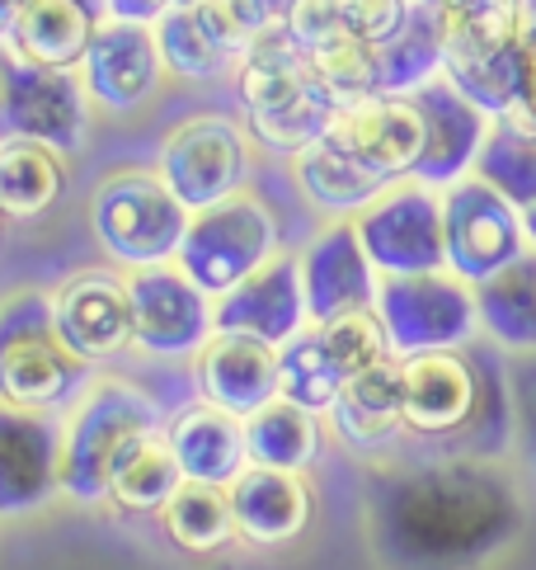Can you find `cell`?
<instances>
[{"mask_svg":"<svg viewBox=\"0 0 536 570\" xmlns=\"http://www.w3.org/2000/svg\"><path fill=\"white\" fill-rule=\"evenodd\" d=\"M504 118H513V124H523V128L536 132V29H532L527 52H523V99Z\"/></svg>","mask_w":536,"mask_h":570,"instance_id":"obj_42","label":"cell"},{"mask_svg":"<svg viewBox=\"0 0 536 570\" xmlns=\"http://www.w3.org/2000/svg\"><path fill=\"white\" fill-rule=\"evenodd\" d=\"M278 386H282L287 401H297L316 415L335 411V401L344 396V373L329 363L316 325H306L301 335H292L278 350Z\"/></svg>","mask_w":536,"mask_h":570,"instance_id":"obj_33","label":"cell"},{"mask_svg":"<svg viewBox=\"0 0 536 570\" xmlns=\"http://www.w3.org/2000/svg\"><path fill=\"white\" fill-rule=\"evenodd\" d=\"M311 325L306 312V288H301V264L292 255H274L255 278L240 288L217 297V331L221 335H250L282 350L292 335Z\"/></svg>","mask_w":536,"mask_h":570,"instance_id":"obj_19","label":"cell"},{"mask_svg":"<svg viewBox=\"0 0 536 570\" xmlns=\"http://www.w3.org/2000/svg\"><path fill=\"white\" fill-rule=\"evenodd\" d=\"M278 255V222L268 213V203L250 189L212 203V208L193 213L189 236L179 246V269L189 274L202 293L226 297L240 288L245 278H255L268 259Z\"/></svg>","mask_w":536,"mask_h":570,"instance_id":"obj_7","label":"cell"},{"mask_svg":"<svg viewBox=\"0 0 536 570\" xmlns=\"http://www.w3.org/2000/svg\"><path fill=\"white\" fill-rule=\"evenodd\" d=\"M29 0H0V48L10 43V33H14V24H19V10H24Z\"/></svg>","mask_w":536,"mask_h":570,"instance_id":"obj_43","label":"cell"},{"mask_svg":"<svg viewBox=\"0 0 536 570\" xmlns=\"http://www.w3.org/2000/svg\"><path fill=\"white\" fill-rule=\"evenodd\" d=\"M373 312L386 325L390 354H428V350H461L480 331V297L476 283L451 269L433 274H381Z\"/></svg>","mask_w":536,"mask_h":570,"instance_id":"obj_6","label":"cell"},{"mask_svg":"<svg viewBox=\"0 0 536 570\" xmlns=\"http://www.w3.org/2000/svg\"><path fill=\"white\" fill-rule=\"evenodd\" d=\"M245 443H250V462H259V466L306 472L320 453V415L278 396L245 420Z\"/></svg>","mask_w":536,"mask_h":570,"instance_id":"obj_30","label":"cell"},{"mask_svg":"<svg viewBox=\"0 0 536 570\" xmlns=\"http://www.w3.org/2000/svg\"><path fill=\"white\" fill-rule=\"evenodd\" d=\"M86 382V358H76L57 335L52 297L10 293L0 302V401L24 411H61Z\"/></svg>","mask_w":536,"mask_h":570,"instance_id":"obj_4","label":"cell"},{"mask_svg":"<svg viewBox=\"0 0 536 570\" xmlns=\"http://www.w3.org/2000/svg\"><path fill=\"white\" fill-rule=\"evenodd\" d=\"M523 533V495L489 458H428L367 495V538L386 570H480Z\"/></svg>","mask_w":536,"mask_h":570,"instance_id":"obj_1","label":"cell"},{"mask_svg":"<svg viewBox=\"0 0 536 570\" xmlns=\"http://www.w3.org/2000/svg\"><path fill=\"white\" fill-rule=\"evenodd\" d=\"M132 340L156 358H193L217 335V297L202 293L179 264L128 269Z\"/></svg>","mask_w":536,"mask_h":570,"instance_id":"obj_12","label":"cell"},{"mask_svg":"<svg viewBox=\"0 0 536 570\" xmlns=\"http://www.w3.org/2000/svg\"><path fill=\"white\" fill-rule=\"evenodd\" d=\"M61 495V415L0 401V519H29Z\"/></svg>","mask_w":536,"mask_h":570,"instance_id":"obj_13","label":"cell"},{"mask_svg":"<svg viewBox=\"0 0 536 570\" xmlns=\"http://www.w3.org/2000/svg\"><path fill=\"white\" fill-rule=\"evenodd\" d=\"M480 297V331L508 354L536 350V255H523L504 274L476 288Z\"/></svg>","mask_w":536,"mask_h":570,"instance_id":"obj_27","label":"cell"},{"mask_svg":"<svg viewBox=\"0 0 536 570\" xmlns=\"http://www.w3.org/2000/svg\"><path fill=\"white\" fill-rule=\"evenodd\" d=\"M443 232H447V269L466 283H489L508 264L532 255L523 232V208L504 198L480 175H466L443 189Z\"/></svg>","mask_w":536,"mask_h":570,"instance_id":"obj_9","label":"cell"},{"mask_svg":"<svg viewBox=\"0 0 536 570\" xmlns=\"http://www.w3.org/2000/svg\"><path fill=\"white\" fill-rule=\"evenodd\" d=\"M508 396H513V434H518V443L536 458V350L513 354Z\"/></svg>","mask_w":536,"mask_h":570,"instance_id":"obj_40","label":"cell"},{"mask_svg":"<svg viewBox=\"0 0 536 570\" xmlns=\"http://www.w3.org/2000/svg\"><path fill=\"white\" fill-rule=\"evenodd\" d=\"M523 232H527V246L536 255V203H527V208H523Z\"/></svg>","mask_w":536,"mask_h":570,"instance_id":"obj_44","label":"cell"},{"mask_svg":"<svg viewBox=\"0 0 536 570\" xmlns=\"http://www.w3.org/2000/svg\"><path fill=\"white\" fill-rule=\"evenodd\" d=\"M287 33H292V43L311 57L329 43H339L348 33V19H344V6L339 0H297L292 14H287Z\"/></svg>","mask_w":536,"mask_h":570,"instance_id":"obj_38","label":"cell"},{"mask_svg":"<svg viewBox=\"0 0 536 570\" xmlns=\"http://www.w3.org/2000/svg\"><path fill=\"white\" fill-rule=\"evenodd\" d=\"M156 175L189 213H202L212 203L245 189L250 175V137L221 114H193L165 137Z\"/></svg>","mask_w":536,"mask_h":570,"instance_id":"obj_11","label":"cell"},{"mask_svg":"<svg viewBox=\"0 0 536 570\" xmlns=\"http://www.w3.org/2000/svg\"><path fill=\"white\" fill-rule=\"evenodd\" d=\"M292 170H297L301 194L311 198L320 213H335V217H358L367 203H377L390 185V179L367 170L363 160H354L344 147H335L329 137L316 141V147H306L301 156H292Z\"/></svg>","mask_w":536,"mask_h":570,"instance_id":"obj_26","label":"cell"},{"mask_svg":"<svg viewBox=\"0 0 536 570\" xmlns=\"http://www.w3.org/2000/svg\"><path fill=\"white\" fill-rule=\"evenodd\" d=\"M52 321L76 358L109 363L132 344L128 283L105 269H80L52 293Z\"/></svg>","mask_w":536,"mask_h":570,"instance_id":"obj_17","label":"cell"},{"mask_svg":"<svg viewBox=\"0 0 536 570\" xmlns=\"http://www.w3.org/2000/svg\"><path fill=\"white\" fill-rule=\"evenodd\" d=\"M363 250L377 274H433L447 269V232H443V189L424 179H396L377 203L354 217Z\"/></svg>","mask_w":536,"mask_h":570,"instance_id":"obj_10","label":"cell"},{"mask_svg":"<svg viewBox=\"0 0 536 570\" xmlns=\"http://www.w3.org/2000/svg\"><path fill=\"white\" fill-rule=\"evenodd\" d=\"M532 6H536V0H532Z\"/></svg>","mask_w":536,"mask_h":570,"instance_id":"obj_45","label":"cell"},{"mask_svg":"<svg viewBox=\"0 0 536 570\" xmlns=\"http://www.w3.org/2000/svg\"><path fill=\"white\" fill-rule=\"evenodd\" d=\"M438 76H443L438 14H433L428 0H415L405 29L377 48V90L381 95H415Z\"/></svg>","mask_w":536,"mask_h":570,"instance_id":"obj_29","label":"cell"},{"mask_svg":"<svg viewBox=\"0 0 536 570\" xmlns=\"http://www.w3.org/2000/svg\"><path fill=\"white\" fill-rule=\"evenodd\" d=\"M231 509L245 542L282 547L301 538L306 523H311V485H306L301 472L250 462L231 485Z\"/></svg>","mask_w":536,"mask_h":570,"instance_id":"obj_22","label":"cell"},{"mask_svg":"<svg viewBox=\"0 0 536 570\" xmlns=\"http://www.w3.org/2000/svg\"><path fill=\"white\" fill-rule=\"evenodd\" d=\"M301 264V288H306V312L311 321H329L344 312H363L377 302L381 274L373 269V259L363 250V236L354 227V217L329 222V227L306 240V250L297 255Z\"/></svg>","mask_w":536,"mask_h":570,"instance_id":"obj_18","label":"cell"},{"mask_svg":"<svg viewBox=\"0 0 536 570\" xmlns=\"http://www.w3.org/2000/svg\"><path fill=\"white\" fill-rule=\"evenodd\" d=\"M198 392L217 411L250 420L268 401L282 396L278 386V350L250 335H212L198 354Z\"/></svg>","mask_w":536,"mask_h":570,"instance_id":"obj_21","label":"cell"},{"mask_svg":"<svg viewBox=\"0 0 536 570\" xmlns=\"http://www.w3.org/2000/svg\"><path fill=\"white\" fill-rule=\"evenodd\" d=\"M151 29H156V48H160L165 71L179 76V80H217L226 67H231V57L208 38V29H202L193 6H179L170 14H160Z\"/></svg>","mask_w":536,"mask_h":570,"instance_id":"obj_35","label":"cell"},{"mask_svg":"<svg viewBox=\"0 0 536 570\" xmlns=\"http://www.w3.org/2000/svg\"><path fill=\"white\" fill-rule=\"evenodd\" d=\"M476 175L504 198H513L518 208L536 203V132L513 124V118H494L476 160Z\"/></svg>","mask_w":536,"mask_h":570,"instance_id":"obj_34","label":"cell"},{"mask_svg":"<svg viewBox=\"0 0 536 570\" xmlns=\"http://www.w3.org/2000/svg\"><path fill=\"white\" fill-rule=\"evenodd\" d=\"M443 33V76L523 57L536 29L532 0H428Z\"/></svg>","mask_w":536,"mask_h":570,"instance_id":"obj_16","label":"cell"},{"mask_svg":"<svg viewBox=\"0 0 536 570\" xmlns=\"http://www.w3.org/2000/svg\"><path fill=\"white\" fill-rule=\"evenodd\" d=\"M193 213L156 170H118L90 198V227L105 255L122 269L175 264Z\"/></svg>","mask_w":536,"mask_h":570,"instance_id":"obj_5","label":"cell"},{"mask_svg":"<svg viewBox=\"0 0 536 570\" xmlns=\"http://www.w3.org/2000/svg\"><path fill=\"white\" fill-rule=\"evenodd\" d=\"M160 430L156 401L128 377H90L61 415V495L76 504L109 500L113 462Z\"/></svg>","mask_w":536,"mask_h":570,"instance_id":"obj_3","label":"cell"},{"mask_svg":"<svg viewBox=\"0 0 536 570\" xmlns=\"http://www.w3.org/2000/svg\"><path fill=\"white\" fill-rule=\"evenodd\" d=\"M183 485V466L175 458L170 439L160 430L137 439L128 453L113 462V476H109V500L128 514H160L165 504L175 500V491Z\"/></svg>","mask_w":536,"mask_h":570,"instance_id":"obj_28","label":"cell"},{"mask_svg":"<svg viewBox=\"0 0 536 570\" xmlns=\"http://www.w3.org/2000/svg\"><path fill=\"white\" fill-rule=\"evenodd\" d=\"M240 109L255 141L278 156H301L306 147L329 137V124L339 114V99L325 90L311 57H306L292 33L274 29L240 57L236 71Z\"/></svg>","mask_w":536,"mask_h":570,"instance_id":"obj_2","label":"cell"},{"mask_svg":"<svg viewBox=\"0 0 536 570\" xmlns=\"http://www.w3.org/2000/svg\"><path fill=\"white\" fill-rule=\"evenodd\" d=\"M61 194V156L24 137L0 141V217H43Z\"/></svg>","mask_w":536,"mask_h":570,"instance_id":"obj_32","label":"cell"},{"mask_svg":"<svg viewBox=\"0 0 536 570\" xmlns=\"http://www.w3.org/2000/svg\"><path fill=\"white\" fill-rule=\"evenodd\" d=\"M160 519H165V538H170L179 552H193V557H212L221 547H231V538H240L226 485L183 481L175 500L160 509Z\"/></svg>","mask_w":536,"mask_h":570,"instance_id":"obj_31","label":"cell"},{"mask_svg":"<svg viewBox=\"0 0 536 570\" xmlns=\"http://www.w3.org/2000/svg\"><path fill=\"white\" fill-rule=\"evenodd\" d=\"M311 325H316V321H311ZM316 335H320V344H325L329 363H335V368L344 373V382L358 377V373H367L373 363H381V358L390 354L386 325H381V316H377L373 307L329 316V321L316 325Z\"/></svg>","mask_w":536,"mask_h":570,"instance_id":"obj_36","label":"cell"},{"mask_svg":"<svg viewBox=\"0 0 536 570\" xmlns=\"http://www.w3.org/2000/svg\"><path fill=\"white\" fill-rule=\"evenodd\" d=\"M329 141L396 185V179H409L419 170L428 124L415 95H367L358 105H339L335 124H329Z\"/></svg>","mask_w":536,"mask_h":570,"instance_id":"obj_14","label":"cell"},{"mask_svg":"<svg viewBox=\"0 0 536 570\" xmlns=\"http://www.w3.org/2000/svg\"><path fill=\"white\" fill-rule=\"evenodd\" d=\"M311 67L339 105H358V99H367V95H381L377 90V48L363 43V38H354V33H344L339 43L311 52Z\"/></svg>","mask_w":536,"mask_h":570,"instance_id":"obj_37","label":"cell"},{"mask_svg":"<svg viewBox=\"0 0 536 570\" xmlns=\"http://www.w3.org/2000/svg\"><path fill=\"white\" fill-rule=\"evenodd\" d=\"M329 420L354 453H381L396 443L405 434V358L386 354L367 373L348 377Z\"/></svg>","mask_w":536,"mask_h":570,"instance_id":"obj_23","label":"cell"},{"mask_svg":"<svg viewBox=\"0 0 536 570\" xmlns=\"http://www.w3.org/2000/svg\"><path fill=\"white\" fill-rule=\"evenodd\" d=\"M339 6H344V19H348V33L381 48L386 38H396L405 29L415 0H339Z\"/></svg>","mask_w":536,"mask_h":570,"instance_id":"obj_39","label":"cell"},{"mask_svg":"<svg viewBox=\"0 0 536 570\" xmlns=\"http://www.w3.org/2000/svg\"><path fill=\"white\" fill-rule=\"evenodd\" d=\"M99 19L105 14L90 0H29L19 10V24L6 48H14L24 62H38V67L80 71Z\"/></svg>","mask_w":536,"mask_h":570,"instance_id":"obj_25","label":"cell"},{"mask_svg":"<svg viewBox=\"0 0 536 570\" xmlns=\"http://www.w3.org/2000/svg\"><path fill=\"white\" fill-rule=\"evenodd\" d=\"M170 439L175 458L183 466V481L198 485H226L231 491L236 476L250 466V443H245V420L217 411V405H193L179 420H170Z\"/></svg>","mask_w":536,"mask_h":570,"instance_id":"obj_24","label":"cell"},{"mask_svg":"<svg viewBox=\"0 0 536 570\" xmlns=\"http://www.w3.org/2000/svg\"><path fill=\"white\" fill-rule=\"evenodd\" d=\"M179 6H198V0H99V10L109 19H132V24H156L160 14H170Z\"/></svg>","mask_w":536,"mask_h":570,"instance_id":"obj_41","label":"cell"},{"mask_svg":"<svg viewBox=\"0 0 536 570\" xmlns=\"http://www.w3.org/2000/svg\"><path fill=\"white\" fill-rule=\"evenodd\" d=\"M165 76L170 71L160 62L151 24H132V19H109V14L99 19L90 52L80 62V80H86V90L99 109L109 114L141 109L147 99H156Z\"/></svg>","mask_w":536,"mask_h":570,"instance_id":"obj_15","label":"cell"},{"mask_svg":"<svg viewBox=\"0 0 536 570\" xmlns=\"http://www.w3.org/2000/svg\"><path fill=\"white\" fill-rule=\"evenodd\" d=\"M415 105L424 109V124H428V147H424L415 179H424L433 189H447V185H457V179L476 175V160H480V147H485L494 118L480 105H470L447 76L415 90Z\"/></svg>","mask_w":536,"mask_h":570,"instance_id":"obj_20","label":"cell"},{"mask_svg":"<svg viewBox=\"0 0 536 570\" xmlns=\"http://www.w3.org/2000/svg\"><path fill=\"white\" fill-rule=\"evenodd\" d=\"M90 90L80 71L24 62L14 48H0V141L24 137L57 156L86 147L90 132Z\"/></svg>","mask_w":536,"mask_h":570,"instance_id":"obj_8","label":"cell"}]
</instances>
